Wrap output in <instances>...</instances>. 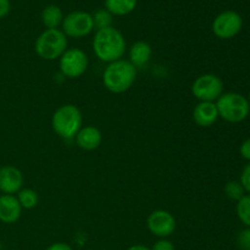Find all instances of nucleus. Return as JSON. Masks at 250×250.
<instances>
[{"label":"nucleus","instance_id":"f257e3e1","mask_svg":"<svg viewBox=\"0 0 250 250\" xmlns=\"http://www.w3.org/2000/svg\"><path fill=\"white\" fill-rule=\"evenodd\" d=\"M93 51L103 62L120 60L126 53V41L121 32L115 27L98 29L93 38Z\"/></svg>","mask_w":250,"mask_h":250},{"label":"nucleus","instance_id":"f03ea898","mask_svg":"<svg viewBox=\"0 0 250 250\" xmlns=\"http://www.w3.org/2000/svg\"><path fill=\"white\" fill-rule=\"evenodd\" d=\"M136 78L137 68L128 60L120 59L107 63L103 72V84L109 92L121 94L134 84Z\"/></svg>","mask_w":250,"mask_h":250},{"label":"nucleus","instance_id":"7ed1b4c3","mask_svg":"<svg viewBox=\"0 0 250 250\" xmlns=\"http://www.w3.org/2000/svg\"><path fill=\"white\" fill-rule=\"evenodd\" d=\"M83 126L82 112L76 105L65 104L55 110L51 117L53 131L62 139H75Z\"/></svg>","mask_w":250,"mask_h":250},{"label":"nucleus","instance_id":"20e7f679","mask_svg":"<svg viewBox=\"0 0 250 250\" xmlns=\"http://www.w3.org/2000/svg\"><path fill=\"white\" fill-rule=\"evenodd\" d=\"M215 104H216L219 117L229 124H239L249 116L250 105L248 99L239 93H222Z\"/></svg>","mask_w":250,"mask_h":250},{"label":"nucleus","instance_id":"39448f33","mask_svg":"<svg viewBox=\"0 0 250 250\" xmlns=\"http://www.w3.org/2000/svg\"><path fill=\"white\" fill-rule=\"evenodd\" d=\"M67 45V37L61 29H45L37 38L34 50L43 60L54 61L61 58L68 49Z\"/></svg>","mask_w":250,"mask_h":250},{"label":"nucleus","instance_id":"423d86ee","mask_svg":"<svg viewBox=\"0 0 250 250\" xmlns=\"http://www.w3.org/2000/svg\"><path fill=\"white\" fill-rule=\"evenodd\" d=\"M192 93L199 102L215 103L224 93V82L214 73H204L194 80Z\"/></svg>","mask_w":250,"mask_h":250},{"label":"nucleus","instance_id":"0eeeda50","mask_svg":"<svg viewBox=\"0 0 250 250\" xmlns=\"http://www.w3.org/2000/svg\"><path fill=\"white\" fill-rule=\"evenodd\" d=\"M88 56L82 49L70 48L59 59V67L63 77L73 80L78 78L87 71Z\"/></svg>","mask_w":250,"mask_h":250},{"label":"nucleus","instance_id":"6e6552de","mask_svg":"<svg viewBox=\"0 0 250 250\" xmlns=\"http://www.w3.org/2000/svg\"><path fill=\"white\" fill-rule=\"evenodd\" d=\"M62 29L66 37L71 38H83L94 29L92 14L85 11H72L63 17Z\"/></svg>","mask_w":250,"mask_h":250},{"label":"nucleus","instance_id":"1a4fd4ad","mask_svg":"<svg viewBox=\"0 0 250 250\" xmlns=\"http://www.w3.org/2000/svg\"><path fill=\"white\" fill-rule=\"evenodd\" d=\"M243 20L237 11L227 10L217 15L212 21V33L220 39H231L241 32Z\"/></svg>","mask_w":250,"mask_h":250},{"label":"nucleus","instance_id":"9d476101","mask_svg":"<svg viewBox=\"0 0 250 250\" xmlns=\"http://www.w3.org/2000/svg\"><path fill=\"white\" fill-rule=\"evenodd\" d=\"M146 226L153 236L167 238L176 231V219L170 211L155 210L146 219Z\"/></svg>","mask_w":250,"mask_h":250},{"label":"nucleus","instance_id":"9b49d317","mask_svg":"<svg viewBox=\"0 0 250 250\" xmlns=\"http://www.w3.org/2000/svg\"><path fill=\"white\" fill-rule=\"evenodd\" d=\"M23 175L17 167L6 165L0 167V190L4 194H17L22 189Z\"/></svg>","mask_w":250,"mask_h":250},{"label":"nucleus","instance_id":"f8f14e48","mask_svg":"<svg viewBox=\"0 0 250 250\" xmlns=\"http://www.w3.org/2000/svg\"><path fill=\"white\" fill-rule=\"evenodd\" d=\"M75 141L78 148H81L82 150L92 151L100 146L103 142V134L99 128L92 126V125L82 126V128L76 134Z\"/></svg>","mask_w":250,"mask_h":250},{"label":"nucleus","instance_id":"ddd939ff","mask_svg":"<svg viewBox=\"0 0 250 250\" xmlns=\"http://www.w3.org/2000/svg\"><path fill=\"white\" fill-rule=\"evenodd\" d=\"M22 214V208L15 195H0V221L2 224H15L20 220Z\"/></svg>","mask_w":250,"mask_h":250},{"label":"nucleus","instance_id":"4468645a","mask_svg":"<svg viewBox=\"0 0 250 250\" xmlns=\"http://www.w3.org/2000/svg\"><path fill=\"white\" fill-rule=\"evenodd\" d=\"M219 119V112L215 103L199 102L193 110V120L200 127H211Z\"/></svg>","mask_w":250,"mask_h":250},{"label":"nucleus","instance_id":"2eb2a0df","mask_svg":"<svg viewBox=\"0 0 250 250\" xmlns=\"http://www.w3.org/2000/svg\"><path fill=\"white\" fill-rule=\"evenodd\" d=\"M151 54H153V50H151L150 44L143 41H138L132 44L131 49H129L128 61L136 68L144 67L150 60Z\"/></svg>","mask_w":250,"mask_h":250},{"label":"nucleus","instance_id":"dca6fc26","mask_svg":"<svg viewBox=\"0 0 250 250\" xmlns=\"http://www.w3.org/2000/svg\"><path fill=\"white\" fill-rule=\"evenodd\" d=\"M42 22H43L45 29H56L62 24L63 12L56 5H48L42 11Z\"/></svg>","mask_w":250,"mask_h":250},{"label":"nucleus","instance_id":"f3484780","mask_svg":"<svg viewBox=\"0 0 250 250\" xmlns=\"http://www.w3.org/2000/svg\"><path fill=\"white\" fill-rule=\"evenodd\" d=\"M138 0H105V9L112 16H126L137 6Z\"/></svg>","mask_w":250,"mask_h":250},{"label":"nucleus","instance_id":"a211bd4d","mask_svg":"<svg viewBox=\"0 0 250 250\" xmlns=\"http://www.w3.org/2000/svg\"><path fill=\"white\" fill-rule=\"evenodd\" d=\"M17 200H19L20 205H21L22 209L31 210L38 205L39 197L37 194L36 190L31 189V188H22L16 195Z\"/></svg>","mask_w":250,"mask_h":250},{"label":"nucleus","instance_id":"6ab92c4d","mask_svg":"<svg viewBox=\"0 0 250 250\" xmlns=\"http://www.w3.org/2000/svg\"><path fill=\"white\" fill-rule=\"evenodd\" d=\"M237 216L239 221L250 229V194H246L237 202Z\"/></svg>","mask_w":250,"mask_h":250},{"label":"nucleus","instance_id":"aec40b11","mask_svg":"<svg viewBox=\"0 0 250 250\" xmlns=\"http://www.w3.org/2000/svg\"><path fill=\"white\" fill-rule=\"evenodd\" d=\"M93 23H94V28L104 29L107 27H112V20L114 16L107 11L106 9H99L92 15Z\"/></svg>","mask_w":250,"mask_h":250},{"label":"nucleus","instance_id":"412c9836","mask_svg":"<svg viewBox=\"0 0 250 250\" xmlns=\"http://www.w3.org/2000/svg\"><path fill=\"white\" fill-rule=\"evenodd\" d=\"M225 194L229 199L238 202L243 195H246V190L239 181H229L225 186Z\"/></svg>","mask_w":250,"mask_h":250},{"label":"nucleus","instance_id":"4be33fe9","mask_svg":"<svg viewBox=\"0 0 250 250\" xmlns=\"http://www.w3.org/2000/svg\"><path fill=\"white\" fill-rule=\"evenodd\" d=\"M237 244L242 250H250V229L247 227L246 229L241 231L237 236Z\"/></svg>","mask_w":250,"mask_h":250},{"label":"nucleus","instance_id":"5701e85b","mask_svg":"<svg viewBox=\"0 0 250 250\" xmlns=\"http://www.w3.org/2000/svg\"><path fill=\"white\" fill-rule=\"evenodd\" d=\"M239 182H241V185L243 186L246 193L250 194V161H249L248 165L243 168V171H242L241 180H239Z\"/></svg>","mask_w":250,"mask_h":250},{"label":"nucleus","instance_id":"b1692460","mask_svg":"<svg viewBox=\"0 0 250 250\" xmlns=\"http://www.w3.org/2000/svg\"><path fill=\"white\" fill-rule=\"evenodd\" d=\"M151 250H175V246L171 241L166 238H160L154 243V246L150 248Z\"/></svg>","mask_w":250,"mask_h":250},{"label":"nucleus","instance_id":"393cba45","mask_svg":"<svg viewBox=\"0 0 250 250\" xmlns=\"http://www.w3.org/2000/svg\"><path fill=\"white\" fill-rule=\"evenodd\" d=\"M239 153H241L242 158L250 161V138L246 139V141H244L243 143L241 144V149H239Z\"/></svg>","mask_w":250,"mask_h":250},{"label":"nucleus","instance_id":"a878e982","mask_svg":"<svg viewBox=\"0 0 250 250\" xmlns=\"http://www.w3.org/2000/svg\"><path fill=\"white\" fill-rule=\"evenodd\" d=\"M11 10V4L10 0H0V19L7 16Z\"/></svg>","mask_w":250,"mask_h":250},{"label":"nucleus","instance_id":"bb28decb","mask_svg":"<svg viewBox=\"0 0 250 250\" xmlns=\"http://www.w3.org/2000/svg\"><path fill=\"white\" fill-rule=\"evenodd\" d=\"M45 250H73L71 248V246L68 244L62 243V242H59V243H54L51 246H49Z\"/></svg>","mask_w":250,"mask_h":250},{"label":"nucleus","instance_id":"cd10ccee","mask_svg":"<svg viewBox=\"0 0 250 250\" xmlns=\"http://www.w3.org/2000/svg\"><path fill=\"white\" fill-rule=\"evenodd\" d=\"M127 250H151V249L148 248V247H146V246H142V244H134V246L129 247Z\"/></svg>","mask_w":250,"mask_h":250},{"label":"nucleus","instance_id":"c85d7f7f","mask_svg":"<svg viewBox=\"0 0 250 250\" xmlns=\"http://www.w3.org/2000/svg\"><path fill=\"white\" fill-rule=\"evenodd\" d=\"M247 99H248V102H249V105H250V92H249V94H248V98H247Z\"/></svg>","mask_w":250,"mask_h":250}]
</instances>
